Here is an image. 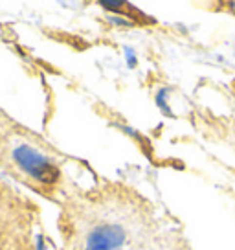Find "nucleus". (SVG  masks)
<instances>
[{
	"instance_id": "1",
	"label": "nucleus",
	"mask_w": 235,
	"mask_h": 250,
	"mask_svg": "<svg viewBox=\"0 0 235 250\" xmlns=\"http://www.w3.org/2000/svg\"><path fill=\"white\" fill-rule=\"evenodd\" d=\"M234 86H235V81H234Z\"/></svg>"
}]
</instances>
